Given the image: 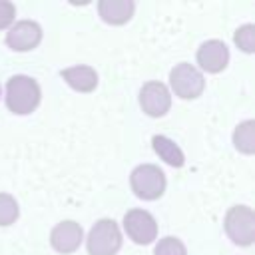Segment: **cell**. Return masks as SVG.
Listing matches in <instances>:
<instances>
[{"label": "cell", "mask_w": 255, "mask_h": 255, "mask_svg": "<svg viewBox=\"0 0 255 255\" xmlns=\"http://www.w3.org/2000/svg\"><path fill=\"white\" fill-rule=\"evenodd\" d=\"M42 26L34 20H18L6 32V46L14 52H30L42 42Z\"/></svg>", "instance_id": "obj_8"}, {"label": "cell", "mask_w": 255, "mask_h": 255, "mask_svg": "<svg viewBox=\"0 0 255 255\" xmlns=\"http://www.w3.org/2000/svg\"><path fill=\"white\" fill-rule=\"evenodd\" d=\"M151 147H153V151L157 153V157L163 159L167 165H171V167H183V163H185V153H183L181 147H179L173 139H169L167 135H161V133L153 135V137H151Z\"/></svg>", "instance_id": "obj_13"}, {"label": "cell", "mask_w": 255, "mask_h": 255, "mask_svg": "<svg viewBox=\"0 0 255 255\" xmlns=\"http://www.w3.org/2000/svg\"><path fill=\"white\" fill-rule=\"evenodd\" d=\"M129 187L137 199L155 201L165 193V173L153 163H139L129 173Z\"/></svg>", "instance_id": "obj_2"}, {"label": "cell", "mask_w": 255, "mask_h": 255, "mask_svg": "<svg viewBox=\"0 0 255 255\" xmlns=\"http://www.w3.org/2000/svg\"><path fill=\"white\" fill-rule=\"evenodd\" d=\"M133 12H135L133 0H100L98 2V14L110 26L128 24L131 20Z\"/></svg>", "instance_id": "obj_12"}, {"label": "cell", "mask_w": 255, "mask_h": 255, "mask_svg": "<svg viewBox=\"0 0 255 255\" xmlns=\"http://www.w3.org/2000/svg\"><path fill=\"white\" fill-rule=\"evenodd\" d=\"M6 108L16 114V116H28L32 114L42 100V88L40 84L26 76V74H16L6 82Z\"/></svg>", "instance_id": "obj_1"}, {"label": "cell", "mask_w": 255, "mask_h": 255, "mask_svg": "<svg viewBox=\"0 0 255 255\" xmlns=\"http://www.w3.org/2000/svg\"><path fill=\"white\" fill-rule=\"evenodd\" d=\"M18 215H20V205L16 197L6 191H0V227H8L16 223Z\"/></svg>", "instance_id": "obj_15"}, {"label": "cell", "mask_w": 255, "mask_h": 255, "mask_svg": "<svg viewBox=\"0 0 255 255\" xmlns=\"http://www.w3.org/2000/svg\"><path fill=\"white\" fill-rule=\"evenodd\" d=\"M195 60H197V70L203 74H219L227 68L229 64V48L223 40H205L199 48H197V54H195Z\"/></svg>", "instance_id": "obj_9"}, {"label": "cell", "mask_w": 255, "mask_h": 255, "mask_svg": "<svg viewBox=\"0 0 255 255\" xmlns=\"http://www.w3.org/2000/svg\"><path fill=\"white\" fill-rule=\"evenodd\" d=\"M223 229L227 237L239 245L249 247L255 241V213L249 205H233L227 209L223 219Z\"/></svg>", "instance_id": "obj_4"}, {"label": "cell", "mask_w": 255, "mask_h": 255, "mask_svg": "<svg viewBox=\"0 0 255 255\" xmlns=\"http://www.w3.org/2000/svg\"><path fill=\"white\" fill-rule=\"evenodd\" d=\"M153 255H187V247L179 237L167 235V237H161L155 243Z\"/></svg>", "instance_id": "obj_17"}, {"label": "cell", "mask_w": 255, "mask_h": 255, "mask_svg": "<svg viewBox=\"0 0 255 255\" xmlns=\"http://www.w3.org/2000/svg\"><path fill=\"white\" fill-rule=\"evenodd\" d=\"M124 231L135 245H149L157 239V221L145 209H129L124 215Z\"/></svg>", "instance_id": "obj_6"}, {"label": "cell", "mask_w": 255, "mask_h": 255, "mask_svg": "<svg viewBox=\"0 0 255 255\" xmlns=\"http://www.w3.org/2000/svg\"><path fill=\"white\" fill-rule=\"evenodd\" d=\"M0 96H2V86H0Z\"/></svg>", "instance_id": "obj_19"}, {"label": "cell", "mask_w": 255, "mask_h": 255, "mask_svg": "<svg viewBox=\"0 0 255 255\" xmlns=\"http://www.w3.org/2000/svg\"><path fill=\"white\" fill-rule=\"evenodd\" d=\"M205 90V76L189 62H179L169 70V92L181 100H195Z\"/></svg>", "instance_id": "obj_5"}, {"label": "cell", "mask_w": 255, "mask_h": 255, "mask_svg": "<svg viewBox=\"0 0 255 255\" xmlns=\"http://www.w3.org/2000/svg\"><path fill=\"white\" fill-rule=\"evenodd\" d=\"M233 147L243 155L255 153V120H245L237 124L233 131Z\"/></svg>", "instance_id": "obj_14"}, {"label": "cell", "mask_w": 255, "mask_h": 255, "mask_svg": "<svg viewBox=\"0 0 255 255\" xmlns=\"http://www.w3.org/2000/svg\"><path fill=\"white\" fill-rule=\"evenodd\" d=\"M16 22V6L10 0H0V30H8Z\"/></svg>", "instance_id": "obj_18"}, {"label": "cell", "mask_w": 255, "mask_h": 255, "mask_svg": "<svg viewBox=\"0 0 255 255\" xmlns=\"http://www.w3.org/2000/svg\"><path fill=\"white\" fill-rule=\"evenodd\" d=\"M139 108L149 118H163L171 108V92L163 82L151 80L139 88Z\"/></svg>", "instance_id": "obj_7"}, {"label": "cell", "mask_w": 255, "mask_h": 255, "mask_svg": "<svg viewBox=\"0 0 255 255\" xmlns=\"http://www.w3.org/2000/svg\"><path fill=\"white\" fill-rule=\"evenodd\" d=\"M122 229L120 225L110 219V217H104V219H98L88 237H86V249L90 255H118V251L122 249Z\"/></svg>", "instance_id": "obj_3"}, {"label": "cell", "mask_w": 255, "mask_h": 255, "mask_svg": "<svg viewBox=\"0 0 255 255\" xmlns=\"http://www.w3.org/2000/svg\"><path fill=\"white\" fill-rule=\"evenodd\" d=\"M82 241H84V229L78 221H72V219L56 223L50 231V245L54 251L62 255H70L78 251Z\"/></svg>", "instance_id": "obj_10"}, {"label": "cell", "mask_w": 255, "mask_h": 255, "mask_svg": "<svg viewBox=\"0 0 255 255\" xmlns=\"http://www.w3.org/2000/svg\"><path fill=\"white\" fill-rule=\"evenodd\" d=\"M60 78L80 94H90L98 88V72L88 64H76L60 70Z\"/></svg>", "instance_id": "obj_11"}, {"label": "cell", "mask_w": 255, "mask_h": 255, "mask_svg": "<svg viewBox=\"0 0 255 255\" xmlns=\"http://www.w3.org/2000/svg\"><path fill=\"white\" fill-rule=\"evenodd\" d=\"M233 42L235 46L245 52V54H253L255 52V26L253 24H243L235 30L233 34Z\"/></svg>", "instance_id": "obj_16"}]
</instances>
